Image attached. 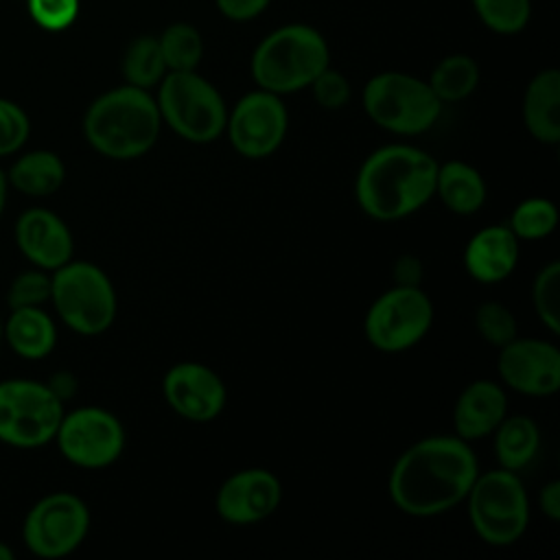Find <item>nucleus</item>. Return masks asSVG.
<instances>
[{
	"label": "nucleus",
	"instance_id": "f257e3e1",
	"mask_svg": "<svg viewBox=\"0 0 560 560\" xmlns=\"http://www.w3.org/2000/svg\"><path fill=\"white\" fill-rule=\"evenodd\" d=\"M477 475L479 462L470 442L459 435H429L398 455L387 490L402 514L429 518L459 505Z\"/></svg>",
	"mask_w": 560,
	"mask_h": 560
},
{
	"label": "nucleus",
	"instance_id": "f03ea898",
	"mask_svg": "<svg viewBox=\"0 0 560 560\" xmlns=\"http://www.w3.org/2000/svg\"><path fill=\"white\" fill-rule=\"evenodd\" d=\"M438 160L413 144H385L372 151L354 182L359 208L374 221H398L435 195Z\"/></svg>",
	"mask_w": 560,
	"mask_h": 560
},
{
	"label": "nucleus",
	"instance_id": "7ed1b4c3",
	"mask_svg": "<svg viewBox=\"0 0 560 560\" xmlns=\"http://www.w3.org/2000/svg\"><path fill=\"white\" fill-rule=\"evenodd\" d=\"M162 118L151 90L120 85L107 90L85 112V140L101 155L133 160L151 151L160 138Z\"/></svg>",
	"mask_w": 560,
	"mask_h": 560
},
{
	"label": "nucleus",
	"instance_id": "20e7f679",
	"mask_svg": "<svg viewBox=\"0 0 560 560\" xmlns=\"http://www.w3.org/2000/svg\"><path fill=\"white\" fill-rule=\"evenodd\" d=\"M326 66H330L328 42L315 26L300 22L265 35L249 61L256 85L280 96L308 88Z\"/></svg>",
	"mask_w": 560,
	"mask_h": 560
},
{
	"label": "nucleus",
	"instance_id": "39448f33",
	"mask_svg": "<svg viewBox=\"0 0 560 560\" xmlns=\"http://www.w3.org/2000/svg\"><path fill=\"white\" fill-rule=\"evenodd\" d=\"M155 103L162 125L188 142L208 144L225 133V101L197 70L166 72L158 83Z\"/></svg>",
	"mask_w": 560,
	"mask_h": 560
},
{
	"label": "nucleus",
	"instance_id": "423d86ee",
	"mask_svg": "<svg viewBox=\"0 0 560 560\" xmlns=\"http://www.w3.org/2000/svg\"><path fill=\"white\" fill-rule=\"evenodd\" d=\"M361 103L376 127L396 136L424 133L442 114V103L429 83L398 70L374 74L363 88Z\"/></svg>",
	"mask_w": 560,
	"mask_h": 560
},
{
	"label": "nucleus",
	"instance_id": "0eeeda50",
	"mask_svg": "<svg viewBox=\"0 0 560 560\" xmlns=\"http://www.w3.org/2000/svg\"><path fill=\"white\" fill-rule=\"evenodd\" d=\"M464 501L475 534L492 547L514 545L529 525L527 490L514 470L479 472Z\"/></svg>",
	"mask_w": 560,
	"mask_h": 560
},
{
	"label": "nucleus",
	"instance_id": "6e6552de",
	"mask_svg": "<svg viewBox=\"0 0 560 560\" xmlns=\"http://www.w3.org/2000/svg\"><path fill=\"white\" fill-rule=\"evenodd\" d=\"M50 300L79 335H101L116 317V291L107 273L85 260H68L50 278Z\"/></svg>",
	"mask_w": 560,
	"mask_h": 560
},
{
	"label": "nucleus",
	"instance_id": "1a4fd4ad",
	"mask_svg": "<svg viewBox=\"0 0 560 560\" xmlns=\"http://www.w3.org/2000/svg\"><path fill=\"white\" fill-rule=\"evenodd\" d=\"M433 324V302L420 287L394 284L368 308L363 332L370 346L396 354L424 339Z\"/></svg>",
	"mask_w": 560,
	"mask_h": 560
},
{
	"label": "nucleus",
	"instance_id": "9d476101",
	"mask_svg": "<svg viewBox=\"0 0 560 560\" xmlns=\"http://www.w3.org/2000/svg\"><path fill=\"white\" fill-rule=\"evenodd\" d=\"M63 418V402L50 385L13 378L0 383V440L20 448L50 442Z\"/></svg>",
	"mask_w": 560,
	"mask_h": 560
},
{
	"label": "nucleus",
	"instance_id": "9b49d317",
	"mask_svg": "<svg viewBox=\"0 0 560 560\" xmlns=\"http://www.w3.org/2000/svg\"><path fill=\"white\" fill-rule=\"evenodd\" d=\"M90 529L88 505L70 492H55L37 501L24 521V542L42 558L74 551Z\"/></svg>",
	"mask_w": 560,
	"mask_h": 560
},
{
	"label": "nucleus",
	"instance_id": "f8f14e48",
	"mask_svg": "<svg viewBox=\"0 0 560 560\" xmlns=\"http://www.w3.org/2000/svg\"><path fill=\"white\" fill-rule=\"evenodd\" d=\"M61 455L81 468H105L125 448L120 420L101 407H81L63 413L55 433Z\"/></svg>",
	"mask_w": 560,
	"mask_h": 560
},
{
	"label": "nucleus",
	"instance_id": "ddd939ff",
	"mask_svg": "<svg viewBox=\"0 0 560 560\" xmlns=\"http://www.w3.org/2000/svg\"><path fill=\"white\" fill-rule=\"evenodd\" d=\"M289 114L280 94L254 90L241 96L228 112L225 131L236 153L243 158H267L284 140Z\"/></svg>",
	"mask_w": 560,
	"mask_h": 560
},
{
	"label": "nucleus",
	"instance_id": "4468645a",
	"mask_svg": "<svg viewBox=\"0 0 560 560\" xmlns=\"http://www.w3.org/2000/svg\"><path fill=\"white\" fill-rule=\"evenodd\" d=\"M501 385L525 396L545 398L560 389V350L545 339L514 337L499 348Z\"/></svg>",
	"mask_w": 560,
	"mask_h": 560
},
{
	"label": "nucleus",
	"instance_id": "2eb2a0df",
	"mask_svg": "<svg viewBox=\"0 0 560 560\" xmlns=\"http://www.w3.org/2000/svg\"><path fill=\"white\" fill-rule=\"evenodd\" d=\"M166 405L190 422H210L225 409L228 389L223 378L206 363L179 361L162 378Z\"/></svg>",
	"mask_w": 560,
	"mask_h": 560
},
{
	"label": "nucleus",
	"instance_id": "dca6fc26",
	"mask_svg": "<svg viewBox=\"0 0 560 560\" xmlns=\"http://www.w3.org/2000/svg\"><path fill=\"white\" fill-rule=\"evenodd\" d=\"M282 501V483L267 468H243L217 490V514L232 525H252L271 516Z\"/></svg>",
	"mask_w": 560,
	"mask_h": 560
},
{
	"label": "nucleus",
	"instance_id": "f3484780",
	"mask_svg": "<svg viewBox=\"0 0 560 560\" xmlns=\"http://www.w3.org/2000/svg\"><path fill=\"white\" fill-rule=\"evenodd\" d=\"M15 241L22 254L42 269H59L72 258V234L50 210L31 208L20 214Z\"/></svg>",
	"mask_w": 560,
	"mask_h": 560
},
{
	"label": "nucleus",
	"instance_id": "a211bd4d",
	"mask_svg": "<svg viewBox=\"0 0 560 560\" xmlns=\"http://www.w3.org/2000/svg\"><path fill=\"white\" fill-rule=\"evenodd\" d=\"M508 416V394L505 387L490 378H477L468 383L453 407L455 435L466 442L483 440Z\"/></svg>",
	"mask_w": 560,
	"mask_h": 560
},
{
	"label": "nucleus",
	"instance_id": "6ab92c4d",
	"mask_svg": "<svg viewBox=\"0 0 560 560\" xmlns=\"http://www.w3.org/2000/svg\"><path fill=\"white\" fill-rule=\"evenodd\" d=\"M521 254L518 238L501 223L481 228L464 247V269L481 284H497L512 276Z\"/></svg>",
	"mask_w": 560,
	"mask_h": 560
},
{
	"label": "nucleus",
	"instance_id": "aec40b11",
	"mask_svg": "<svg viewBox=\"0 0 560 560\" xmlns=\"http://www.w3.org/2000/svg\"><path fill=\"white\" fill-rule=\"evenodd\" d=\"M523 125L540 144L560 142V72H536L523 94Z\"/></svg>",
	"mask_w": 560,
	"mask_h": 560
},
{
	"label": "nucleus",
	"instance_id": "412c9836",
	"mask_svg": "<svg viewBox=\"0 0 560 560\" xmlns=\"http://www.w3.org/2000/svg\"><path fill=\"white\" fill-rule=\"evenodd\" d=\"M435 195L453 214L470 217L486 203L488 186L483 175L472 164L451 160L438 164Z\"/></svg>",
	"mask_w": 560,
	"mask_h": 560
},
{
	"label": "nucleus",
	"instance_id": "4be33fe9",
	"mask_svg": "<svg viewBox=\"0 0 560 560\" xmlns=\"http://www.w3.org/2000/svg\"><path fill=\"white\" fill-rule=\"evenodd\" d=\"M494 455L501 468L523 470L527 468L540 448V429L529 416H505L492 431Z\"/></svg>",
	"mask_w": 560,
	"mask_h": 560
},
{
	"label": "nucleus",
	"instance_id": "5701e85b",
	"mask_svg": "<svg viewBox=\"0 0 560 560\" xmlns=\"http://www.w3.org/2000/svg\"><path fill=\"white\" fill-rule=\"evenodd\" d=\"M4 335L9 346L24 359L46 357L57 341L55 324L39 306L13 308Z\"/></svg>",
	"mask_w": 560,
	"mask_h": 560
},
{
	"label": "nucleus",
	"instance_id": "b1692460",
	"mask_svg": "<svg viewBox=\"0 0 560 560\" xmlns=\"http://www.w3.org/2000/svg\"><path fill=\"white\" fill-rule=\"evenodd\" d=\"M66 177L63 162L52 151H31L22 155L9 171L11 184L33 197L52 195Z\"/></svg>",
	"mask_w": 560,
	"mask_h": 560
},
{
	"label": "nucleus",
	"instance_id": "393cba45",
	"mask_svg": "<svg viewBox=\"0 0 560 560\" xmlns=\"http://www.w3.org/2000/svg\"><path fill=\"white\" fill-rule=\"evenodd\" d=\"M429 88L433 94L440 98V103H457L468 98L477 85H479V66L470 55L464 52H453L442 57L429 79Z\"/></svg>",
	"mask_w": 560,
	"mask_h": 560
},
{
	"label": "nucleus",
	"instance_id": "a878e982",
	"mask_svg": "<svg viewBox=\"0 0 560 560\" xmlns=\"http://www.w3.org/2000/svg\"><path fill=\"white\" fill-rule=\"evenodd\" d=\"M122 77L129 85L151 90L158 88V83L164 79L166 63L158 44V37L153 35H140L129 42V46L122 52Z\"/></svg>",
	"mask_w": 560,
	"mask_h": 560
},
{
	"label": "nucleus",
	"instance_id": "bb28decb",
	"mask_svg": "<svg viewBox=\"0 0 560 560\" xmlns=\"http://www.w3.org/2000/svg\"><path fill=\"white\" fill-rule=\"evenodd\" d=\"M168 72L197 70L203 57V37L195 24L173 22L158 37Z\"/></svg>",
	"mask_w": 560,
	"mask_h": 560
},
{
	"label": "nucleus",
	"instance_id": "cd10ccee",
	"mask_svg": "<svg viewBox=\"0 0 560 560\" xmlns=\"http://www.w3.org/2000/svg\"><path fill=\"white\" fill-rule=\"evenodd\" d=\"M558 225V208L547 197H527L510 214L508 228L518 241L547 238Z\"/></svg>",
	"mask_w": 560,
	"mask_h": 560
},
{
	"label": "nucleus",
	"instance_id": "c85d7f7f",
	"mask_svg": "<svg viewBox=\"0 0 560 560\" xmlns=\"http://www.w3.org/2000/svg\"><path fill=\"white\" fill-rule=\"evenodd\" d=\"M479 22L499 35L521 33L532 18V0H470Z\"/></svg>",
	"mask_w": 560,
	"mask_h": 560
},
{
	"label": "nucleus",
	"instance_id": "c756f323",
	"mask_svg": "<svg viewBox=\"0 0 560 560\" xmlns=\"http://www.w3.org/2000/svg\"><path fill=\"white\" fill-rule=\"evenodd\" d=\"M532 304L540 324L558 335L560 332V262H547L534 278Z\"/></svg>",
	"mask_w": 560,
	"mask_h": 560
},
{
	"label": "nucleus",
	"instance_id": "7c9ffc66",
	"mask_svg": "<svg viewBox=\"0 0 560 560\" xmlns=\"http://www.w3.org/2000/svg\"><path fill=\"white\" fill-rule=\"evenodd\" d=\"M475 328L479 332V337L494 346V348H501L505 346L508 341H512L514 337H518V326H516V317L514 313L501 304V302H494V300H488L483 304L477 306L475 315Z\"/></svg>",
	"mask_w": 560,
	"mask_h": 560
},
{
	"label": "nucleus",
	"instance_id": "2f4dec72",
	"mask_svg": "<svg viewBox=\"0 0 560 560\" xmlns=\"http://www.w3.org/2000/svg\"><path fill=\"white\" fill-rule=\"evenodd\" d=\"M81 0H26L31 20L50 33L66 31L79 18Z\"/></svg>",
	"mask_w": 560,
	"mask_h": 560
},
{
	"label": "nucleus",
	"instance_id": "473e14b6",
	"mask_svg": "<svg viewBox=\"0 0 560 560\" xmlns=\"http://www.w3.org/2000/svg\"><path fill=\"white\" fill-rule=\"evenodd\" d=\"M311 92H313V98L317 101L319 107L324 109H341L350 96H352V88H350V81L343 72L326 66L315 79L313 83L308 85Z\"/></svg>",
	"mask_w": 560,
	"mask_h": 560
},
{
	"label": "nucleus",
	"instance_id": "72a5a7b5",
	"mask_svg": "<svg viewBox=\"0 0 560 560\" xmlns=\"http://www.w3.org/2000/svg\"><path fill=\"white\" fill-rule=\"evenodd\" d=\"M31 131V122L26 112L0 96V155H9L18 151Z\"/></svg>",
	"mask_w": 560,
	"mask_h": 560
},
{
	"label": "nucleus",
	"instance_id": "f704fd0d",
	"mask_svg": "<svg viewBox=\"0 0 560 560\" xmlns=\"http://www.w3.org/2000/svg\"><path fill=\"white\" fill-rule=\"evenodd\" d=\"M50 300V278L42 271H24L20 273L7 293V302L11 308L22 306H39Z\"/></svg>",
	"mask_w": 560,
	"mask_h": 560
},
{
	"label": "nucleus",
	"instance_id": "c9c22d12",
	"mask_svg": "<svg viewBox=\"0 0 560 560\" xmlns=\"http://www.w3.org/2000/svg\"><path fill=\"white\" fill-rule=\"evenodd\" d=\"M271 0H214L219 13L232 22H247L265 13Z\"/></svg>",
	"mask_w": 560,
	"mask_h": 560
},
{
	"label": "nucleus",
	"instance_id": "e433bc0d",
	"mask_svg": "<svg viewBox=\"0 0 560 560\" xmlns=\"http://www.w3.org/2000/svg\"><path fill=\"white\" fill-rule=\"evenodd\" d=\"M422 273H424L422 260L416 258L413 254H402V256L394 262V269H392L394 282H396V284H405V287H420Z\"/></svg>",
	"mask_w": 560,
	"mask_h": 560
},
{
	"label": "nucleus",
	"instance_id": "4c0bfd02",
	"mask_svg": "<svg viewBox=\"0 0 560 560\" xmlns=\"http://www.w3.org/2000/svg\"><path fill=\"white\" fill-rule=\"evenodd\" d=\"M538 508L549 521H560V481H547L538 492Z\"/></svg>",
	"mask_w": 560,
	"mask_h": 560
},
{
	"label": "nucleus",
	"instance_id": "58836bf2",
	"mask_svg": "<svg viewBox=\"0 0 560 560\" xmlns=\"http://www.w3.org/2000/svg\"><path fill=\"white\" fill-rule=\"evenodd\" d=\"M4 201H7V177H4V173L0 171V214H2V210H4Z\"/></svg>",
	"mask_w": 560,
	"mask_h": 560
},
{
	"label": "nucleus",
	"instance_id": "ea45409f",
	"mask_svg": "<svg viewBox=\"0 0 560 560\" xmlns=\"http://www.w3.org/2000/svg\"><path fill=\"white\" fill-rule=\"evenodd\" d=\"M11 558H13V551L4 542H0V560H11Z\"/></svg>",
	"mask_w": 560,
	"mask_h": 560
},
{
	"label": "nucleus",
	"instance_id": "a19ab883",
	"mask_svg": "<svg viewBox=\"0 0 560 560\" xmlns=\"http://www.w3.org/2000/svg\"><path fill=\"white\" fill-rule=\"evenodd\" d=\"M0 332H2V328H0Z\"/></svg>",
	"mask_w": 560,
	"mask_h": 560
}]
</instances>
